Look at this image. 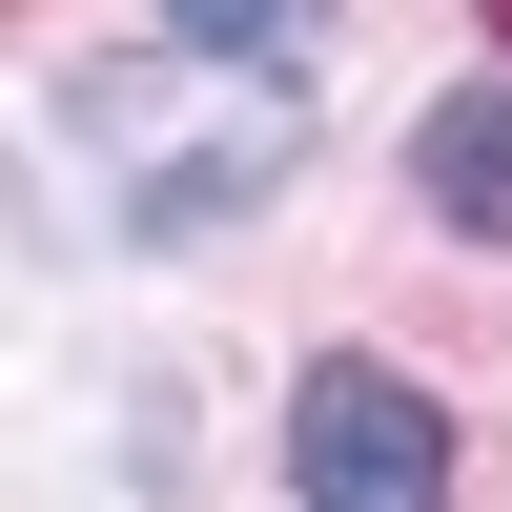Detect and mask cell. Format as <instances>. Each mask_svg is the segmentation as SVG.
I'll list each match as a JSON object with an SVG mask.
<instances>
[{
	"mask_svg": "<svg viewBox=\"0 0 512 512\" xmlns=\"http://www.w3.org/2000/svg\"><path fill=\"white\" fill-rule=\"evenodd\" d=\"M287 472H308V512H451V410L410 369H308Z\"/></svg>",
	"mask_w": 512,
	"mask_h": 512,
	"instance_id": "1",
	"label": "cell"
},
{
	"mask_svg": "<svg viewBox=\"0 0 512 512\" xmlns=\"http://www.w3.org/2000/svg\"><path fill=\"white\" fill-rule=\"evenodd\" d=\"M431 205L512 246V82H451V103H431Z\"/></svg>",
	"mask_w": 512,
	"mask_h": 512,
	"instance_id": "2",
	"label": "cell"
}]
</instances>
